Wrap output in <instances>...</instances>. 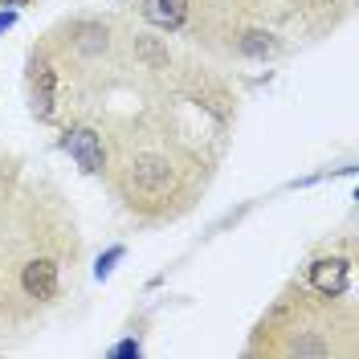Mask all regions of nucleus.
<instances>
[{
    "mask_svg": "<svg viewBox=\"0 0 359 359\" xmlns=\"http://www.w3.org/2000/svg\"><path fill=\"white\" fill-rule=\"evenodd\" d=\"M13 25V13H0V29H8Z\"/></svg>",
    "mask_w": 359,
    "mask_h": 359,
    "instance_id": "nucleus-8",
    "label": "nucleus"
},
{
    "mask_svg": "<svg viewBox=\"0 0 359 359\" xmlns=\"http://www.w3.org/2000/svg\"><path fill=\"white\" fill-rule=\"evenodd\" d=\"M111 355H139V343H135V339H127V343H118V347H114Z\"/></svg>",
    "mask_w": 359,
    "mask_h": 359,
    "instance_id": "nucleus-7",
    "label": "nucleus"
},
{
    "mask_svg": "<svg viewBox=\"0 0 359 359\" xmlns=\"http://www.w3.org/2000/svg\"><path fill=\"white\" fill-rule=\"evenodd\" d=\"M123 257V245H114V249H107V257H98V278H107L114 269V262Z\"/></svg>",
    "mask_w": 359,
    "mask_h": 359,
    "instance_id": "nucleus-6",
    "label": "nucleus"
},
{
    "mask_svg": "<svg viewBox=\"0 0 359 359\" xmlns=\"http://www.w3.org/2000/svg\"><path fill=\"white\" fill-rule=\"evenodd\" d=\"M143 17L151 25H159V29H180L188 21V0H147Z\"/></svg>",
    "mask_w": 359,
    "mask_h": 359,
    "instance_id": "nucleus-5",
    "label": "nucleus"
},
{
    "mask_svg": "<svg viewBox=\"0 0 359 359\" xmlns=\"http://www.w3.org/2000/svg\"><path fill=\"white\" fill-rule=\"evenodd\" d=\"M29 82H33V114L37 118H53V107H57V69L49 66V62L33 57Z\"/></svg>",
    "mask_w": 359,
    "mask_h": 359,
    "instance_id": "nucleus-4",
    "label": "nucleus"
},
{
    "mask_svg": "<svg viewBox=\"0 0 359 359\" xmlns=\"http://www.w3.org/2000/svg\"><path fill=\"white\" fill-rule=\"evenodd\" d=\"M118 184H123V196H127L131 208H139V212H163L180 188V168L168 151L143 147V151L127 156Z\"/></svg>",
    "mask_w": 359,
    "mask_h": 359,
    "instance_id": "nucleus-1",
    "label": "nucleus"
},
{
    "mask_svg": "<svg viewBox=\"0 0 359 359\" xmlns=\"http://www.w3.org/2000/svg\"><path fill=\"white\" fill-rule=\"evenodd\" d=\"M351 286V262L347 257H318L311 266V290L318 298H343Z\"/></svg>",
    "mask_w": 359,
    "mask_h": 359,
    "instance_id": "nucleus-3",
    "label": "nucleus"
},
{
    "mask_svg": "<svg viewBox=\"0 0 359 359\" xmlns=\"http://www.w3.org/2000/svg\"><path fill=\"white\" fill-rule=\"evenodd\" d=\"M0 4H29V0H0Z\"/></svg>",
    "mask_w": 359,
    "mask_h": 359,
    "instance_id": "nucleus-9",
    "label": "nucleus"
},
{
    "mask_svg": "<svg viewBox=\"0 0 359 359\" xmlns=\"http://www.w3.org/2000/svg\"><path fill=\"white\" fill-rule=\"evenodd\" d=\"M62 147H66L74 163L90 172V176H102L107 172V147H102V135L94 131V127H69L62 135Z\"/></svg>",
    "mask_w": 359,
    "mask_h": 359,
    "instance_id": "nucleus-2",
    "label": "nucleus"
}]
</instances>
